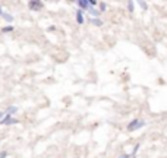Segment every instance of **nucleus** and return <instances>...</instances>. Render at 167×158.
Returning <instances> with one entry per match:
<instances>
[{
    "label": "nucleus",
    "mask_w": 167,
    "mask_h": 158,
    "mask_svg": "<svg viewBox=\"0 0 167 158\" xmlns=\"http://www.w3.org/2000/svg\"><path fill=\"white\" fill-rule=\"evenodd\" d=\"M28 5H29V9H32V10H41L44 6L43 2H29Z\"/></svg>",
    "instance_id": "obj_1"
},
{
    "label": "nucleus",
    "mask_w": 167,
    "mask_h": 158,
    "mask_svg": "<svg viewBox=\"0 0 167 158\" xmlns=\"http://www.w3.org/2000/svg\"><path fill=\"white\" fill-rule=\"evenodd\" d=\"M142 124H144V122H141V120H134V122L128 126V129L129 130H135V129H138L139 126H142Z\"/></svg>",
    "instance_id": "obj_2"
},
{
    "label": "nucleus",
    "mask_w": 167,
    "mask_h": 158,
    "mask_svg": "<svg viewBox=\"0 0 167 158\" xmlns=\"http://www.w3.org/2000/svg\"><path fill=\"white\" fill-rule=\"evenodd\" d=\"M78 5L81 6V7H88V6H91L89 5V2H79Z\"/></svg>",
    "instance_id": "obj_3"
},
{
    "label": "nucleus",
    "mask_w": 167,
    "mask_h": 158,
    "mask_svg": "<svg viewBox=\"0 0 167 158\" xmlns=\"http://www.w3.org/2000/svg\"><path fill=\"white\" fill-rule=\"evenodd\" d=\"M76 19H78V22L79 23H82V13H81V10L76 13Z\"/></svg>",
    "instance_id": "obj_4"
},
{
    "label": "nucleus",
    "mask_w": 167,
    "mask_h": 158,
    "mask_svg": "<svg viewBox=\"0 0 167 158\" xmlns=\"http://www.w3.org/2000/svg\"><path fill=\"white\" fill-rule=\"evenodd\" d=\"M5 118H6L5 113H2V111H0V123H2V122H3V120H5Z\"/></svg>",
    "instance_id": "obj_5"
},
{
    "label": "nucleus",
    "mask_w": 167,
    "mask_h": 158,
    "mask_svg": "<svg viewBox=\"0 0 167 158\" xmlns=\"http://www.w3.org/2000/svg\"><path fill=\"white\" fill-rule=\"evenodd\" d=\"M12 27H6V28H3V32H9V31H12Z\"/></svg>",
    "instance_id": "obj_6"
},
{
    "label": "nucleus",
    "mask_w": 167,
    "mask_h": 158,
    "mask_svg": "<svg viewBox=\"0 0 167 158\" xmlns=\"http://www.w3.org/2000/svg\"><path fill=\"white\" fill-rule=\"evenodd\" d=\"M6 155H7V154H6V152H3V154H0V158H5V157H6Z\"/></svg>",
    "instance_id": "obj_7"
},
{
    "label": "nucleus",
    "mask_w": 167,
    "mask_h": 158,
    "mask_svg": "<svg viewBox=\"0 0 167 158\" xmlns=\"http://www.w3.org/2000/svg\"><path fill=\"white\" fill-rule=\"evenodd\" d=\"M120 158H128V157H126V155H122V157H120Z\"/></svg>",
    "instance_id": "obj_8"
}]
</instances>
